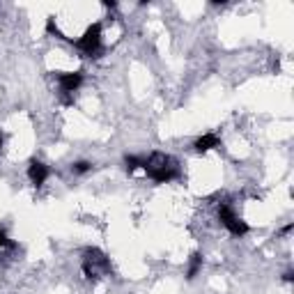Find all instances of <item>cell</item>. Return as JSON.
<instances>
[{
	"label": "cell",
	"instance_id": "11",
	"mask_svg": "<svg viewBox=\"0 0 294 294\" xmlns=\"http://www.w3.org/2000/svg\"><path fill=\"white\" fill-rule=\"evenodd\" d=\"M14 246H16V244H14V241L9 239V237L2 232V230H0V253H2V251H7V248H14Z\"/></svg>",
	"mask_w": 294,
	"mask_h": 294
},
{
	"label": "cell",
	"instance_id": "9",
	"mask_svg": "<svg viewBox=\"0 0 294 294\" xmlns=\"http://www.w3.org/2000/svg\"><path fill=\"white\" fill-rule=\"evenodd\" d=\"M124 168H127V173H136L138 168H143V159L134 156V154H127L124 156Z\"/></svg>",
	"mask_w": 294,
	"mask_h": 294
},
{
	"label": "cell",
	"instance_id": "3",
	"mask_svg": "<svg viewBox=\"0 0 294 294\" xmlns=\"http://www.w3.org/2000/svg\"><path fill=\"white\" fill-rule=\"evenodd\" d=\"M101 44H104V37H101V23H92V26L83 33V37H78V39L74 41V46L78 48L83 55H90V58H99Z\"/></svg>",
	"mask_w": 294,
	"mask_h": 294
},
{
	"label": "cell",
	"instance_id": "12",
	"mask_svg": "<svg viewBox=\"0 0 294 294\" xmlns=\"http://www.w3.org/2000/svg\"><path fill=\"white\" fill-rule=\"evenodd\" d=\"M283 281H285V283H292L294 281V271H292V269H288V271L283 274Z\"/></svg>",
	"mask_w": 294,
	"mask_h": 294
},
{
	"label": "cell",
	"instance_id": "13",
	"mask_svg": "<svg viewBox=\"0 0 294 294\" xmlns=\"http://www.w3.org/2000/svg\"><path fill=\"white\" fill-rule=\"evenodd\" d=\"M104 7H106V9H115L117 2H115V0H104Z\"/></svg>",
	"mask_w": 294,
	"mask_h": 294
},
{
	"label": "cell",
	"instance_id": "4",
	"mask_svg": "<svg viewBox=\"0 0 294 294\" xmlns=\"http://www.w3.org/2000/svg\"><path fill=\"white\" fill-rule=\"evenodd\" d=\"M219 220L227 227V232L234 234V237H244V234H248L246 220H241L239 216L234 214V209L230 207L227 202H220L219 205Z\"/></svg>",
	"mask_w": 294,
	"mask_h": 294
},
{
	"label": "cell",
	"instance_id": "2",
	"mask_svg": "<svg viewBox=\"0 0 294 294\" xmlns=\"http://www.w3.org/2000/svg\"><path fill=\"white\" fill-rule=\"evenodd\" d=\"M108 271H110V262H108L106 255L101 253L99 248H87L83 253V274H85V278L97 281Z\"/></svg>",
	"mask_w": 294,
	"mask_h": 294
},
{
	"label": "cell",
	"instance_id": "5",
	"mask_svg": "<svg viewBox=\"0 0 294 294\" xmlns=\"http://www.w3.org/2000/svg\"><path fill=\"white\" fill-rule=\"evenodd\" d=\"M58 80V87H60V94L65 97V104H72L69 94H74L83 85V72H65V74H58L55 76Z\"/></svg>",
	"mask_w": 294,
	"mask_h": 294
},
{
	"label": "cell",
	"instance_id": "14",
	"mask_svg": "<svg viewBox=\"0 0 294 294\" xmlns=\"http://www.w3.org/2000/svg\"><path fill=\"white\" fill-rule=\"evenodd\" d=\"M0 147H2V134H0Z\"/></svg>",
	"mask_w": 294,
	"mask_h": 294
},
{
	"label": "cell",
	"instance_id": "1",
	"mask_svg": "<svg viewBox=\"0 0 294 294\" xmlns=\"http://www.w3.org/2000/svg\"><path fill=\"white\" fill-rule=\"evenodd\" d=\"M143 170L149 180H154L156 184H168L180 175V166L173 156H168L163 152H152L147 159H143Z\"/></svg>",
	"mask_w": 294,
	"mask_h": 294
},
{
	"label": "cell",
	"instance_id": "7",
	"mask_svg": "<svg viewBox=\"0 0 294 294\" xmlns=\"http://www.w3.org/2000/svg\"><path fill=\"white\" fill-rule=\"evenodd\" d=\"M219 145H220V141H219V136H216V134H205V136H200V138L193 143L195 152H200V154L209 152V149H214V147H219Z\"/></svg>",
	"mask_w": 294,
	"mask_h": 294
},
{
	"label": "cell",
	"instance_id": "6",
	"mask_svg": "<svg viewBox=\"0 0 294 294\" xmlns=\"http://www.w3.org/2000/svg\"><path fill=\"white\" fill-rule=\"evenodd\" d=\"M48 175H51V170H48L46 163H41V161H37V159L30 161V166H28V177H30V182H33L35 186H41V184L48 180Z\"/></svg>",
	"mask_w": 294,
	"mask_h": 294
},
{
	"label": "cell",
	"instance_id": "8",
	"mask_svg": "<svg viewBox=\"0 0 294 294\" xmlns=\"http://www.w3.org/2000/svg\"><path fill=\"white\" fill-rule=\"evenodd\" d=\"M200 269H202V255L193 253V255H191V260H188V269H186V278H188V281H193Z\"/></svg>",
	"mask_w": 294,
	"mask_h": 294
},
{
	"label": "cell",
	"instance_id": "10",
	"mask_svg": "<svg viewBox=\"0 0 294 294\" xmlns=\"http://www.w3.org/2000/svg\"><path fill=\"white\" fill-rule=\"evenodd\" d=\"M92 170V163L90 161H76V163H72V173L74 175H85Z\"/></svg>",
	"mask_w": 294,
	"mask_h": 294
}]
</instances>
